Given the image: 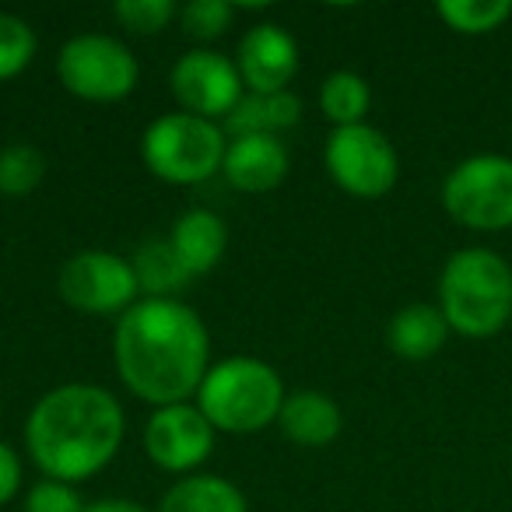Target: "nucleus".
<instances>
[{
  "label": "nucleus",
  "mask_w": 512,
  "mask_h": 512,
  "mask_svg": "<svg viewBox=\"0 0 512 512\" xmlns=\"http://www.w3.org/2000/svg\"><path fill=\"white\" fill-rule=\"evenodd\" d=\"M323 165L330 179L341 186L348 197L379 200L397 186L400 179V155L393 141L376 130L372 123L358 127H341L327 137L323 148Z\"/></svg>",
  "instance_id": "obj_8"
},
{
  "label": "nucleus",
  "mask_w": 512,
  "mask_h": 512,
  "mask_svg": "<svg viewBox=\"0 0 512 512\" xmlns=\"http://www.w3.org/2000/svg\"><path fill=\"white\" fill-rule=\"evenodd\" d=\"M288 169H292V155H288L281 137H271V134L228 137L221 176H225V183L232 186V190L271 193L285 183Z\"/></svg>",
  "instance_id": "obj_13"
},
{
  "label": "nucleus",
  "mask_w": 512,
  "mask_h": 512,
  "mask_svg": "<svg viewBox=\"0 0 512 512\" xmlns=\"http://www.w3.org/2000/svg\"><path fill=\"white\" fill-rule=\"evenodd\" d=\"M60 299L85 316H123L137 306V274L127 256L106 249H81L60 267Z\"/></svg>",
  "instance_id": "obj_9"
},
{
  "label": "nucleus",
  "mask_w": 512,
  "mask_h": 512,
  "mask_svg": "<svg viewBox=\"0 0 512 512\" xmlns=\"http://www.w3.org/2000/svg\"><path fill=\"white\" fill-rule=\"evenodd\" d=\"M169 246L176 249L179 264L186 267L190 278H200V274H211L214 267L221 264L228 246V232L225 221L218 218L207 207H190L176 218L169 232Z\"/></svg>",
  "instance_id": "obj_14"
},
{
  "label": "nucleus",
  "mask_w": 512,
  "mask_h": 512,
  "mask_svg": "<svg viewBox=\"0 0 512 512\" xmlns=\"http://www.w3.org/2000/svg\"><path fill=\"white\" fill-rule=\"evenodd\" d=\"M172 95H176L179 109L200 120H225L242 99V78L235 60L221 57L218 50H190L176 60L169 74Z\"/></svg>",
  "instance_id": "obj_10"
},
{
  "label": "nucleus",
  "mask_w": 512,
  "mask_h": 512,
  "mask_svg": "<svg viewBox=\"0 0 512 512\" xmlns=\"http://www.w3.org/2000/svg\"><path fill=\"white\" fill-rule=\"evenodd\" d=\"M127 435L123 407L99 383H64L43 393L25 421V449L50 481L78 484L116 460Z\"/></svg>",
  "instance_id": "obj_2"
},
{
  "label": "nucleus",
  "mask_w": 512,
  "mask_h": 512,
  "mask_svg": "<svg viewBox=\"0 0 512 512\" xmlns=\"http://www.w3.org/2000/svg\"><path fill=\"white\" fill-rule=\"evenodd\" d=\"M235 11L239 8L228 4V0H190V4L179 8V25L197 43H214V39H221L232 29Z\"/></svg>",
  "instance_id": "obj_24"
},
{
  "label": "nucleus",
  "mask_w": 512,
  "mask_h": 512,
  "mask_svg": "<svg viewBox=\"0 0 512 512\" xmlns=\"http://www.w3.org/2000/svg\"><path fill=\"white\" fill-rule=\"evenodd\" d=\"M235 67H239L242 88H249V95L288 92L292 78L299 74V43L281 25H253L239 39Z\"/></svg>",
  "instance_id": "obj_12"
},
{
  "label": "nucleus",
  "mask_w": 512,
  "mask_h": 512,
  "mask_svg": "<svg viewBox=\"0 0 512 512\" xmlns=\"http://www.w3.org/2000/svg\"><path fill=\"white\" fill-rule=\"evenodd\" d=\"M369 106H372V88L362 74L334 71L320 85V113L327 116V123H334V130L365 123Z\"/></svg>",
  "instance_id": "obj_20"
},
{
  "label": "nucleus",
  "mask_w": 512,
  "mask_h": 512,
  "mask_svg": "<svg viewBox=\"0 0 512 512\" xmlns=\"http://www.w3.org/2000/svg\"><path fill=\"white\" fill-rule=\"evenodd\" d=\"M22 512H85V502H81L74 484L43 477V481H36L25 491Z\"/></svg>",
  "instance_id": "obj_26"
},
{
  "label": "nucleus",
  "mask_w": 512,
  "mask_h": 512,
  "mask_svg": "<svg viewBox=\"0 0 512 512\" xmlns=\"http://www.w3.org/2000/svg\"><path fill=\"white\" fill-rule=\"evenodd\" d=\"M435 15L456 36H491L512 18V4L509 0H442L435 4Z\"/></svg>",
  "instance_id": "obj_21"
},
{
  "label": "nucleus",
  "mask_w": 512,
  "mask_h": 512,
  "mask_svg": "<svg viewBox=\"0 0 512 512\" xmlns=\"http://www.w3.org/2000/svg\"><path fill=\"white\" fill-rule=\"evenodd\" d=\"M134 274H137V285L148 299H176V292H183L190 285V274L186 267L179 264L176 249L169 246V239H151L144 242L141 249L134 253Z\"/></svg>",
  "instance_id": "obj_19"
},
{
  "label": "nucleus",
  "mask_w": 512,
  "mask_h": 512,
  "mask_svg": "<svg viewBox=\"0 0 512 512\" xmlns=\"http://www.w3.org/2000/svg\"><path fill=\"white\" fill-rule=\"evenodd\" d=\"M113 15L134 36H158L172 18H179V8L172 0H120Z\"/></svg>",
  "instance_id": "obj_25"
},
{
  "label": "nucleus",
  "mask_w": 512,
  "mask_h": 512,
  "mask_svg": "<svg viewBox=\"0 0 512 512\" xmlns=\"http://www.w3.org/2000/svg\"><path fill=\"white\" fill-rule=\"evenodd\" d=\"M449 323L439 306L432 302H411V306L397 309L386 327V348L404 362H428L435 358L449 341Z\"/></svg>",
  "instance_id": "obj_16"
},
{
  "label": "nucleus",
  "mask_w": 512,
  "mask_h": 512,
  "mask_svg": "<svg viewBox=\"0 0 512 512\" xmlns=\"http://www.w3.org/2000/svg\"><path fill=\"white\" fill-rule=\"evenodd\" d=\"M214 435H218L214 425L190 400L186 404L155 407L148 425H144V453L151 456L155 467L190 477L211 456Z\"/></svg>",
  "instance_id": "obj_11"
},
{
  "label": "nucleus",
  "mask_w": 512,
  "mask_h": 512,
  "mask_svg": "<svg viewBox=\"0 0 512 512\" xmlns=\"http://www.w3.org/2000/svg\"><path fill=\"white\" fill-rule=\"evenodd\" d=\"M60 85L85 102H123L137 88L141 67L127 43L102 32H85L60 46L57 57Z\"/></svg>",
  "instance_id": "obj_7"
},
{
  "label": "nucleus",
  "mask_w": 512,
  "mask_h": 512,
  "mask_svg": "<svg viewBox=\"0 0 512 512\" xmlns=\"http://www.w3.org/2000/svg\"><path fill=\"white\" fill-rule=\"evenodd\" d=\"M18 491H22V456L0 439V505H8Z\"/></svg>",
  "instance_id": "obj_27"
},
{
  "label": "nucleus",
  "mask_w": 512,
  "mask_h": 512,
  "mask_svg": "<svg viewBox=\"0 0 512 512\" xmlns=\"http://www.w3.org/2000/svg\"><path fill=\"white\" fill-rule=\"evenodd\" d=\"M442 207L456 225L470 232H509L512 228V158L484 151L449 169L442 179Z\"/></svg>",
  "instance_id": "obj_6"
},
{
  "label": "nucleus",
  "mask_w": 512,
  "mask_h": 512,
  "mask_svg": "<svg viewBox=\"0 0 512 512\" xmlns=\"http://www.w3.org/2000/svg\"><path fill=\"white\" fill-rule=\"evenodd\" d=\"M278 425H281V432H285V439L295 442V446L323 449L341 435L344 414H341V407H337V400H330L327 393L299 390L285 397Z\"/></svg>",
  "instance_id": "obj_15"
},
{
  "label": "nucleus",
  "mask_w": 512,
  "mask_h": 512,
  "mask_svg": "<svg viewBox=\"0 0 512 512\" xmlns=\"http://www.w3.org/2000/svg\"><path fill=\"white\" fill-rule=\"evenodd\" d=\"M158 512H249L239 484L218 474L179 477L158 502Z\"/></svg>",
  "instance_id": "obj_18"
},
{
  "label": "nucleus",
  "mask_w": 512,
  "mask_h": 512,
  "mask_svg": "<svg viewBox=\"0 0 512 512\" xmlns=\"http://www.w3.org/2000/svg\"><path fill=\"white\" fill-rule=\"evenodd\" d=\"M285 397V383L274 365L253 355H232L207 369L197 390V407L214 432L253 435L278 421Z\"/></svg>",
  "instance_id": "obj_4"
},
{
  "label": "nucleus",
  "mask_w": 512,
  "mask_h": 512,
  "mask_svg": "<svg viewBox=\"0 0 512 512\" xmlns=\"http://www.w3.org/2000/svg\"><path fill=\"white\" fill-rule=\"evenodd\" d=\"M46 179V155L29 141L0 148V197H29Z\"/></svg>",
  "instance_id": "obj_22"
},
{
  "label": "nucleus",
  "mask_w": 512,
  "mask_h": 512,
  "mask_svg": "<svg viewBox=\"0 0 512 512\" xmlns=\"http://www.w3.org/2000/svg\"><path fill=\"white\" fill-rule=\"evenodd\" d=\"M228 137L214 120L190 113H165L148 123L141 137V158L151 176L172 186H193L221 172Z\"/></svg>",
  "instance_id": "obj_5"
},
{
  "label": "nucleus",
  "mask_w": 512,
  "mask_h": 512,
  "mask_svg": "<svg viewBox=\"0 0 512 512\" xmlns=\"http://www.w3.org/2000/svg\"><path fill=\"white\" fill-rule=\"evenodd\" d=\"M449 330L470 341L502 334L512 320V267L488 246L456 249L439 274V302Z\"/></svg>",
  "instance_id": "obj_3"
},
{
  "label": "nucleus",
  "mask_w": 512,
  "mask_h": 512,
  "mask_svg": "<svg viewBox=\"0 0 512 512\" xmlns=\"http://www.w3.org/2000/svg\"><path fill=\"white\" fill-rule=\"evenodd\" d=\"M299 120H302V102L292 92L242 95L239 106L225 116V137H246V134L281 137Z\"/></svg>",
  "instance_id": "obj_17"
},
{
  "label": "nucleus",
  "mask_w": 512,
  "mask_h": 512,
  "mask_svg": "<svg viewBox=\"0 0 512 512\" xmlns=\"http://www.w3.org/2000/svg\"><path fill=\"white\" fill-rule=\"evenodd\" d=\"M85 512H148L137 502H127V498H102V502L85 505Z\"/></svg>",
  "instance_id": "obj_28"
},
{
  "label": "nucleus",
  "mask_w": 512,
  "mask_h": 512,
  "mask_svg": "<svg viewBox=\"0 0 512 512\" xmlns=\"http://www.w3.org/2000/svg\"><path fill=\"white\" fill-rule=\"evenodd\" d=\"M39 39L25 18L0 11V81H11L36 60Z\"/></svg>",
  "instance_id": "obj_23"
},
{
  "label": "nucleus",
  "mask_w": 512,
  "mask_h": 512,
  "mask_svg": "<svg viewBox=\"0 0 512 512\" xmlns=\"http://www.w3.org/2000/svg\"><path fill=\"white\" fill-rule=\"evenodd\" d=\"M113 358L123 386L155 407L197 397L211 369V337L179 299H141L116 320Z\"/></svg>",
  "instance_id": "obj_1"
}]
</instances>
